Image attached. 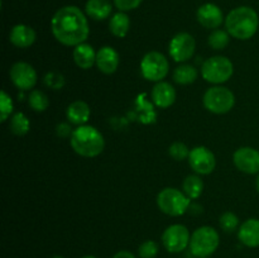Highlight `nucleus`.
Listing matches in <instances>:
<instances>
[{
    "mask_svg": "<svg viewBox=\"0 0 259 258\" xmlns=\"http://www.w3.org/2000/svg\"><path fill=\"white\" fill-rule=\"evenodd\" d=\"M81 258H96L95 255H83V257H81Z\"/></svg>",
    "mask_w": 259,
    "mask_h": 258,
    "instance_id": "obj_38",
    "label": "nucleus"
},
{
    "mask_svg": "<svg viewBox=\"0 0 259 258\" xmlns=\"http://www.w3.org/2000/svg\"><path fill=\"white\" fill-rule=\"evenodd\" d=\"M113 2L119 12H129L137 9L143 3V0H113Z\"/></svg>",
    "mask_w": 259,
    "mask_h": 258,
    "instance_id": "obj_34",
    "label": "nucleus"
},
{
    "mask_svg": "<svg viewBox=\"0 0 259 258\" xmlns=\"http://www.w3.org/2000/svg\"><path fill=\"white\" fill-rule=\"evenodd\" d=\"M196 17L202 27L212 30L218 29V28L223 24V22H225L223 10L220 9L217 4H212V3L202 4L201 7L197 9Z\"/></svg>",
    "mask_w": 259,
    "mask_h": 258,
    "instance_id": "obj_14",
    "label": "nucleus"
},
{
    "mask_svg": "<svg viewBox=\"0 0 259 258\" xmlns=\"http://www.w3.org/2000/svg\"><path fill=\"white\" fill-rule=\"evenodd\" d=\"M191 149H189V147L186 146L182 142H175L169 146L168 153L175 161H184V159L189 158V154Z\"/></svg>",
    "mask_w": 259,
    "mask_h": 258,
    "instance_id": "obj_31",
    "label": "nucleus"
},
{
    "mask_svg": "<svg viewBox=\"0 0 259 258\" xmlns=\"http://www.w3.org/2000/svg\"><path fill=\"white\" fill-rule=\"evenodd\" d=\"M255 187H257V191L259 192V174H258L257 180H255Z\"/></svg>",
    "mask_w": 259,
    "mask_h": 258,
    "instance_id": "obj_37",
    "label": "nucleus"
},
{
    "mask_svg": "<svg viewBox=\"0 0 259 258\" xmlns=\"http://www.w3.org/2000/svg\"><path fill=\"white\" fill-rule=\"evenodd\" d=\"M152 101L157 108L167 109L176 101V90L174 86L166 81H159L152 89Z\"/></svg>",
    "mask_w": 259,
    "mask_h": 258,
    "instance_id": "obj_16",
    "label": "nucleus"
},
{
    "mask_svg": "<svg viewBox=\"0 0 259 258\" xmlns=\"http://www.w3.org/2000/svg\"><path fill=\"white\" fill-rule=\"evenodd\" d=\"M259 17L253 8L238 7L230 10L225 18V28L233 38L240 40L250 39L257 33Z\"/></svg>",
    "mask_w": 259,
    "mask_h": 258,
    "instance_id": "obj_2",
    "label": "nucleus"
},
{
    "mask_svg": "<svg viewBox=\"0 0 259 258\" xmlns=\"http://www.w3.org/2000/svg\"><path fill=\"white\" fill-rule=\"evenodd\" d=\"M66 116L68 121L75 125H85L91 116V109L88 103L82 100H76L67 106Z\"/></svg>",
    "mask_w": 259,
    "mask_h": 258,
    "instance_id": "obj_20",
    "label": "nucleus"
},
{
    "mask_svg": "<svg viewBox=\"0 0 259 258\" xmlns=\"http://www.w3.org/2000/svg\"><path fill=\"white\" fill-rule=\"evenodd\" d=\"M109 29L111 34L118 38H124L131 29V18L125 12H118L110 18Z\"/></svg>",
    "mask_w": 259,
    "mask_h": 258,
    "instance_id": "obj_23",
    "label": "nucleus"
},
{
    "mask_svg": "<svg viewBox=\"0 0 259 258\" xmlns=\"http://www.w3.org/2000/svg\"><path fill=\"white\" fill-rule=\"evenodd\" d=\"M219 224L225 233H232L239 227V218L233 211H225L224 214L220 215Z\"/></svg>",
    "mask_w": 259,
    "mask_h": 258,
    "instance_id": "obj_29",
    "label": "nucleus"
},
{
    "mask_svg": "<svg viewBox=\"0 0 259 258\" xmlns=\"http://www.w3.org/2000/svg\"><path fill=\"white\" fill-rule=\"evenodd\" d=\"M13 100L10 95H8L7 91L2 90L0 93V121L4 123L13 113Z\"/></svg>",
    "mask_w": 259,
    "mask_h": 258,
    "instance_id": "obj_30",
    "label": "nucleus"
},
{
    "mask_svg": "<svg viewBox=\"0 0 259 258\" xmlns=\"http://www.w3.org/2000/svg\"><path fill=\"white\" fill-rule=\"evenodd\" d=\"M73 61L82 70H89L96 65V52L89 43H81L73 48Z\"/></svg>",
    "mask_w": 259,
    "mask_h": 258,
    "instance_id": "obj_21",
    "label": "nucleus"
},
{
    "mask_svg": "<svg viewBox=\"0 0 259 258\" xmlns=\"http://www.w3.org/2000/svg\"><path fill=\"white\" fill-rule=\"evenodd\" d=\"M129 115L142 124H152L156 121L157 113L154 110V104L149 103L146 99V94H142L134 103V110Z\"/></svg>",
    "mask_w": 259,
    "mask_h": 258,
    "instance_id": "obj_17",
    "label": "nucleus"
},
{
    "mask_svg": "<svg viewBox=\"0 0 259 258\" xmlns=\"http://www.w3.org/2000/svg\"><path fill=\"white\" fill-rule=\"evenodd\" d=\"M220 244L219 233L209 225H204L195 230L190 239V250L195 257L207 258L218 249Z\"/></svg>",
    "mask_w": 259,
    "mask_h": 258,
    "instance_id": "obj_4",
    "label": "nucleus"
},
{
    "mask_svg": "<svg viewBox=\"0 0 259 258\" xmlns=\"http://www.w3.org/2000/svg\"><path fill=\"white\" fill-rule=\"evenodd\" d=\"M10 131L15 134V136L23 137L29 132L30 129V121L28 116L24 113H15L14 115L10 118Z\"/></svg>",
    "mask_w": 259,
    "mask_h": 258,
    "instance_id": "obj_26",
    "label": "nucleus"
},
{
    "mask_svg": "<svg viewBox=\"0 0 259 258\" xmlns=\"http://www.w3.org/2000/svg\"><path fill=\"white\" fill-rule=\"evenodd\" d=\"M71 147L73 151L85 158H94L101 154L105 147V139L103 134L93 125H78L73 129L70 138Z\"/></svg>",
    "mask_w": 259,
    "mask_h": 258,
    "instance_id": "obj_3",
    "label": "nucleus"
},
{
    "mask_svg": "<svg viewBox=\"0 0 259 258\" xmlns=\"http://www.w3.org/2000/svg\"><path fill=\"white\" fill-rule=\"evenodd\" d=\"M238 239L249 248L259 247V219H248L238 229Z\"/></svg>",
    "mask_w": 259,
    "mask_h": 258,
    "instance_id": "obj_19",
    "label": "nucleus"
},
{
    "mask_svg": "<svg viewBox=\"0 0 259 258\" xmlns=\"http://www.w3.org/2000/svg\"><path fill=\"white\" fill-rule=\"evenodd\" d=\"M113 258H137V257L133 254V253L129 252V250H119L118 253H115V254L113 255Z\"/></svg>",
    "mask_w": 259,
    "mask_h": 258,
    "instance_id": "obj_36",
    "label": "nucleus"
},
{
    "mask_svg": "<svg viewBox=\"0 0 259 258\" xmlns=\"http://www.w3.org/2000/svg\"><path fill=\"white\" fill-rule=\"evenodd\" d=\"M234 73V65L225 56H214L204 61L201 66V75L205 81L220 85L232 78Z\"/></svg>",
    "mask_w": 259,
    "mask_h": 258,
    "instance_id": "obj_6",
    "label": "nucleus"
},
{
    "mask_svg": "<svg viewBox=\"0 0 259 258\" xmlns=\"http://www.w3.org/2000/svg\"><path fill=\"white\" fill-rule=\"evenodd\" d=\"M159 247L154 240H146L138 248V254L141 258H156Z\"/></svg>",
    "mask_w": 259,
    "mask_h": 258,
    "instance_id": "obj_33",
    "label": "nucleus"
},
{
    "mask_svg": "<svg viewBox=\"0 0 259 258\" xmlns=\"http://www.w3.org/2000/svg\"><path fill=\"white\" fill-rule=\"evenodd\" d=\"M189 229L182 224H172L162 234V244L169 253H180L190 245Z\"/></svg>",
    "mask_w": 259,
    "mask_h": 258,
    "instance_id": "obj_9",
    "label": "nucleus"
},
{
    "mask_svg": "<svg viewBox=\"0 0 259 258\" xmlns=\"http://www.w3.org/2000/svg\"><path fill=\"white\" fill-rule=\"evenodd\" d=\"M37 33L32 27L27 24H17L12 28L9 34V39L15 47L28 48L35 42Z\"/></svg>",
    "mask_w": 259,
    "mask_h": 258,
    "instance_id": "obj_18",
    "label": "nucleus"
},
{
    "mask_svg": "<svg viewBox=\"0 0 259 258\" xmlns=\"http://www.w3.org/2000/svg\"><path fill=\"white\" fill-rule=\"evenodd\" d=\"M199 76L196 68L192 65H187V63H182V65L177 66L174 71V80L179 85H190V83L195 82Z\"/></svg>",
    "mask_w": 259,
    "mask_h": 258,
    "instance_id": "obj_25",
    "label": "nucleus"
},
{
    "mask_svg": "<svg viewBox=\"0 0 259 258\" xmlns=\"http://www.w3.org/2000/svg\"><path fill=\"white\" fill-rule=\"evenodd\" d=\"M28 104L37 113H43L50 106V99L43 91L33 90L30 91L29 96H28Z\"/></svg>",
    "mask_w": 259,
    "mask_h": 258,
    "instance_id": "obj_27",
    "label": "nucleus"
},
{
    "mask_svg": "<svg viewBox=\"0 0 259 258\" xmlns=\"http://www.w3.org/2000/svg\"><path fill=\"white\" fill-rule=\"evenodd\" d=\"M43 82H45V85L47 86V88L52 89V90H61V89L65 86L66 81H65V77H63V75L52 71V72H48L47 75L45 76Z\"/></svg>",
    "mask_w": 259,
    "mask_h": 258,
    "instance_id": "obj_32",
    "label": "nucleus"
},
{
    "mask_svg": "<svg viewBox=\"0 0 259 258\" xmlns=\"http://www.w3.org/2000/svg\"><path fill=\"white\" fill-rule=\"evenodd\" d=\"M85 12L91 19L104 20L109 18L113 12V4L110 0H88Z\"/></svg>",
    "mask_w": 259,
    "mask_h": 258,
    "instance_id": "obj_22",
    "label": "nucleus"
},
{
    "mask_svg": "<svg viewBox=\"0 0 259 258\" xmlns=\"http://www.w3.org/2000/svg\"><path fill=\"white\" fill-rule=\"evenodd\" d=\"M207 42H209V46L212 50H224V48H227V46L229 45L230 34L228 33V30L214 29L210 33L209 38H207Z\"/></svg>",
    "mask_w": 259,
    "mask_h": 258,
    "instance_id": "obj_28",
    "label": "nucleus"
},
{
    "mask_svg": "<svg viewBox=\"0 0 259 258\" xmlns=\"http://www.w3.org/2000/svg\"><path fill=\"white\" fill-rule=\"evenodd\" d=\"M10 80L20 90H30L37 83V72L28 62H15L10 68Z\"/></svg>",
    "mask_w": 259,
    "mask_h": 258,
    "instance_id": "obj_12",
    "label": "nucleus"
},
{
    "mask_svg": "<svg viewBox=\"0 0 259 258\" xmlns=\"http://www.w3.org/2000/svg\"><path fill=\"white\" fill-rule=\"evenodd\" d=\"M168 60L161 52L152 51L142 58L141 72L147 81H152V82L163 81V78L168 75Z\"/></svg>",
    "mask_w": 259,
    "mask_h": 258,
    "instance_id": "obj_8",
    "label": "nucleus"
},
{
    "mask_svg": "<svg viewBox=\"0 0 259 258\" xmlns=\"http://www.w3.org/2000/svg\"><path fill=\"white\" fill-rule=\"evenodd\" d=\"M182 191L190 200H196L204 191V182L199 175H189L182 182Z\"/></svg>",
    "mask_w": 259,
    "mask_h": 258,
    "instance_id": "obj_24",
    "label": "nucleus"
},
{
    "mask_svg": "<svg viewBox=\"0 0 259 258\" xmlns=\"http://www.w3.org/2000/svg\"><path fill=\"white\" fill-rule=\"evenodd\" d=\"M202 103L206 110L214 114H227L234 108L235 95L224 86H212L205 93Z\"/></svg>",
    "mask_w": 259,
    "mask_h": 258,
    "instance_id": "obj_7",
    "label": "nucleus"
},
{
    "mask_svg": "<svg viewBox=\"0 0 259 258\" xmlns=\"http://www.w3.org/2000/svg\"><path fill=\"white\" fill-rule=\"evenodd\" d=\"M51 30L58 42L68 47L85 43L90 34L88 18L75 5H66L55 13L51 20Z\"/></svg>",
    "mask_w": 259,
    "mask_h": 258,
    "instance_id": "obj_1",
    "label": "nucleus"
},
{
    "mask_svg": "<svg viewBox=\"0 0 259 258\" xmlns=\"http://www.w3.org/2000/svg\"><path fill=\"white\" fill-rule=\"evenodd\" d=\"M187 161H189L190 167L197 175H210L217 166L215 154L207 147L204 146L194 147L190 151Z\"/></svg>",
    "mask_w": 259,
    "mask_h": 258,
    "instance_id": "obj_11",
    "label": "nucleus"
},
{
    "mask_svg": "<svg viewBox=\"0 0 259 258\" xmlns=\"http://www.w3.org/2000/svg\"><path fill=\"white\" fill-rule=\"evenodd\" d=\"M120 63L118 51L110 46H104L96 52V66L105 75H111L115 72Z\"/></svg>",
    "mask_w": 259,
    "mask_h": 258,
    "instance_id": "obj_15",
    "label": "nucleus"
},
{
    "mask_svg": "<svg viewBox=\"0 0 259 258\" xmlns=\"http://www.w3.org/2000/svg\"><path fill=\"white\" fill-rule=\"evenodd\" d=\"M73 131L68 123H60L56 126V134L60 138H71Z\"/></svg>",
    "mask_w": 259,
    "mask_h": 258,
    "instance_id": "obj_35",
    "label": "nucleus"
},
{
    "mask_svg": "<svg viewBox=\"0 0 259 258\" xmlns=\"http://www.w3.org/2000/svg\"><path fill=\"white\" fill-rule=\"evenodd\" d=\"M52 258H66V257H62V255H55V257H52Z\"/></svg>",
    "mask_w": 259,
    "mask_h": 258,
    "instance_id": "obj_39",
    "label": "nucleus"
},
{
    "mask_svg": "<svg viewBox=\"0 0 259 258\" xmlns=\"http://www.w3.org/2000/svg\"><path fill=\"white\" fill-rule=\"evenodd\" d=\"M233 162L235 167L244 174H259V151L255 148L240 147L233 154Z\"/></svg>",
    "mask_w": 259,
    "mask_h": 258,
    "instance_id": "obj_13",
    "label": "nucleus"
},
{
    "mask_svg": "<svg viewBox=\"0 0 259 258\" xmlns=\"http://www.w3.org/2000/svg\"><path fill=\"white\" fill-rule=\"evenodd\" d=\"M196 50V40L190 33L180 32L169 40L168 52L169 56L176 62H186L191 60Z\"/></svg>",
    "mask_w": 259,
    "mask_h": 258,
    "instance_id": "obj_10",
    "label": "nucleus"
},
{
    "mask_svg": "<svg viewBox=\"0 0 259 258\" xmlns=\"http://www.w3.org/2000/svg\"><path fill=\"white\" fill-rule=\"evenodd\" d=\"M157 205L159 210L169 217H181L191 206V200L184 191L175 187H166L157 195Z\"/></svg>",
    "mask_w": 259,
    "mask_h": 258,
    "instance_id": "obj_5",
    "label": "nucleus"
}]
</instances>
